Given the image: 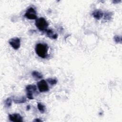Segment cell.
Returning a JSON list of instances; mask_svg holds the SVG:
<instances>
[{"label": "cell", "instance_id": "10", "mask_svg": "<svg viewBox=\"0 0 122 122\" xmlns=\"http://www.w3.org/2000/svg\"><path fill=\"white\" fill-rule=\"evenodd\" d=\"M13 101L16 103H24L26 102V99L24 97H15L13 98Z\"/></svg>", "mask_w": 122, "mask_h": 122}, {"label": "cell", "instance_id": "5", "mask_svg": "<svg viewBox=\"0 0 122 122\" xmlns=\"http://www.w3.org/2000/svg\"><path fill=\"white\" fill-rule=\"evenodd\" d=\"M37 86L39 91L41 92H47L49 89L48 85L44 80H42L38 81L37 82Z\"/></svg>", "mask_w": 122, "mask_h": 122}, {"label": "cell", "instance_id": "16", "mask_svg": "<svg viewBox=\"0 0 122 122\" xmlns=\"http://www.w3.org/2000/svg\"><path fill=\"white\" fill-rule=\"evenodd\" d=\"M114 41L116 42V43H122V37L120 36L116 35L114 37Z\"/></svg>", "mask_w": 122, "mask_h": 122}, {"label": "cell", "instance_id": "11", "mask_svg": "<svg viewBox=\"0 0 122 122\" xmlns=\"http://www.w3.org/2000/svg\"><path fill=\"white\" fill-rule=\"evenodd\" d=\"M32 76L36 79H41L42 78V75L38 71H32Z\"/></svg>", "mask_w": 122, "mask_h": 122}, {"label": "cell", "instance_id": "12", "mask_svg": "<svg viewBox=\"0 0 122 122\" xmlns=\"http://www.w3.org/2000/svg\"><path fill=\"white\" fill-rule=\"evenodd\" d=\"M37 107H38V109L39 110V111L41 113H44V112L45 111V106L42 103H41V102H38Z\"/></svg>", "mask_w": 122, "mask_h": 122}, {"label": "cell", "instance_id": "14", "mask_svg": "<svg viewBox=\"0 0 122 122\" xmlns=\"http://www.w3.org/2000/svg\"><path fill=\"white\" fill-rule=\"evenodd\" d=\"M112 12H106L104 13V19L108 20H110L111 18V17L112 16Z\"/></svg>", "mask_w": 122, "mask_h": 122}, {"label": "cell", "instance_id": "1", "mask_svg": "<svg viewBox=\"0 0 122 122\" xmlns=\"http://www.w3.org/2000/svg\"><path fill=\"white\" fill-rule=\"evenodd\" d=\"M48 47L47 44L38 43L35 47V51L37 54L42 58H45L48 56Z\"/></svg>", "mask_w": 122, "mask_h": 122}, {"label": "cell", "instance_id": "6", "mask_svg": "<svg viewBox=\"0 0 122 122\" xmlns=\"http://www.w3.org/2000/svg\"><path fill=\"white\" fill-rule=\"evenodd\" d=\"M10 44L15 50H17L20 47V38L15 37L10 39L9 41Z\"/></svg>", "mask_w": 122, "mask_h": 122}, {"label": "cell", "instance_id": "4", "mask_svg": "<svg viewBox=\"0 0 122 122\" xmlns=\"http://www.w3.org/2000/svg\"><path fill=\"white\" fill-rule=\"evenodd\" d=\"M24 16L25 17L29 20L37 19V14L36 10L32 7H30L27 10Z\"/></svg>", "mask_w": 122, "mask_h": 122}, {"label": "cell", "instance_id": "8", "mask_svg": "<svg viewBox=\"0 0 122 122\" xmlns=\"http://www.w3.org/2000/svg\"><path fill=\"white\" fill-rule=\"evenodd\" d=\"M92 15L96 19L100 20L103 17V13L100 10H96L93 12Z\"/></svg>", "mask_w": 122, "mask_h": 122}, {"label": "cell", "instance_id": "17", "mask_svg": "<svg viewBox=\"0 0 122 122\" xmlns=\"http://www.w3.org/2000/svg\"><path fill=\"white\" fill-rule=\"evenodd\" d=\"M33 121H35V122H41V120L39 119H36L34 120Z\"/></svg>", "mask_w": 122, "mask_h": 122}, {"label": "cell", "instance_id": "13", "mask_svg": "<svg viewBox=\"0 0 122 122\" xmlns=\"http://www.w3.org/2000/svg\"><path fill=\"white\" fill-rule=\"evenodd\" d=\"M47 81L51 85H54L57 82V80L55 79H53V78H48L47 79Z\"/></svg>", "mask_w": 122, "mask_h": 122}, {"label": "cell", "instance_id": "7", "mask_svg": "<svg viewBox=\"0 0 122 122\" xmlns=\"http://www.w3.org/2000/svg\"><path fill=\"white\" fill-rule=\"evenodd\" d=\"M9 118L10 121L14 122H22V117L19 113H13L9 115Z\"/></svg>", "mask_w": 122, "mask_h": 122}, {"label": "cell", "instance_id": "18", "mask_svg": "<svg viewBox=\"0 0 122 122\" xmlns=\"http://www.w3.org/2000/svg\"><path fill=\"white\" fill-rule=\"evenodd\" d=\"M30 109V105H28L27 106V108H26V109L27 110H29V109Z\"/></svg>", "mask_w": 122, "mask_h": 122}, {"label": "cell", "instance_id": "15", "mask_svg": "<svg viewBox=\"0 0 122 122\" xmlns=\"http://www.w3.org/2000/svg\"><path fill=\"white\" fill-rule=\"evenodd\" d=\"M11 102H12V100L11 98H8L5 100L4 102L5 106L7 107H10L11 105Z\"/></svg>", "mask_w": 122, "mask_h": 122}, {"label": "cell", "instance_id": "9", "mask_svg": "<svg viewBox=\"0 0 122 122\" xmlns=\"http://www.w3.org/2000/svg\"><path fill=\"white\" fill-rule=\"evenodd\" d=\"M47 36L52 39H56L58 37V34L56 33H54V32L52 31V30L51 29H48L46 30H45Z\"/></svg>", "mask_w": 122, "mask_h": 122}, {"label": "cell", "instance_id": "3", "mask_svg": "<svg viewBox=\"0 0 122 122\" xmlns=\"http://www.w3.org/2000/svg\"><path fill=\"white\" fill-rule=\"evenodd\" d=\"M37 90L36 86L34 84H30L26 86V90L27 92V98L30 100H33V94Z\"/></svg>", "mask_w": 122, "mask_h": 122}, {"label": "cell", "instance_id": "2", "mask_svg": "<svg viewBox=\"0 0 122 122\" xmlns=\"http://www.w3.org/2000/svg\"><path fill=\"white\" fill-rule=\"evenodd\" d=\"M35 25L40 30L45 31L49 25V23L44 18L41 17L36 19Z\"/></svg>", "mask_w": 122, "mask_h": 122}]
</instances>
